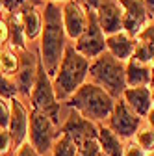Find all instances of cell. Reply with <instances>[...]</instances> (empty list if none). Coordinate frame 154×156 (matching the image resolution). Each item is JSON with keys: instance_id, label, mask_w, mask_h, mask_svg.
<instances>
[{"instance_id": "4", "label": "cell", "mask_w": 154, "mask_h": 156, "mask_svg": "<svg viewBox=\"0 0 154 156\" xmlns=\"http://www.w3.org/2000/svg\"><path fill=\"white\" fill-rule=\"evenodd\" d=\"M89 82L102 87L111 99H121L126 89V63L119 62L110 52L100 54L89 63Z\"/></svg>"}, {"instance_id": "8", "label": "cell", "mask_w": 154, "mask_h": 156, "mask_svg": "<svg viewBox=\"0 0 154 156\" xmlns=\"http://www.w3.org/2000/svg\"><path fill=\"white\" fill-rule=\"evenodd\" d=\"M143 119L134 112L123 99H117L113 104V112L108 119V126L113 134H117L121 140H134L136 132L141 128Z\"/></svg>"}, {"instance_id": "39", "label": "cell", "mask_w": 154, "mask_h": 156, "mask_svg": "<svg viewBox=\"0 0 154 156\" xmlns=\"http://www.w3.org/2000/svg\"><path fill=\"white\" fill-rule=\"evenodd\" d=\"M149 156H152V154H149Z\"/></svg>"}, {"instance_id": "25", "label": "cell", "mask_w": 154, "mask_h": 156, "mask_svg": "<svg viewBox=\"0 0 154 156\" xmlns=\"http://www.w3.org/2000/svg\"><path fill=\"white\" fill-rule=\"evenodd\" d=\"M0 97L6 101H13L19 97V89H17V84L11 76H6L0 73Z\"/></svg>"}, {"instance_id": "10", "label": "cell", "mask_w": 154, "mask_h": 156, "mask_svg": "<svg viewBox=\"0 0 154 156\" xmlns=\"http://www.w3.org/2000/svg\"><path fill=\"white\" fill-rule=\"evenodd\" d=\"M119 6L123 9V32L130 37H136L149 23L150 15L143 0H119Z\"/></svg>"}, {"instance_id": "16", "label": "cell", "mask_w": 154, "mask_h": 156, "mask_svg": "<svg viewBox=\"0 0 154 156\" xmlns=\"http://www.w3.org/2000/svg\"><path fill=\"white\" fill-rule=\"evenodd\" d=\"M121 99L136 112L141 119L147 117V113L152 110V99H150V87H126Z\"/></svg>"}, {"instance_id": "18", "label": "cell", "mask_w": 154, "mask_h": 156, "mask_svg": "<svg viewBox=\"0 0 154 156\" xmlns=\"http://www.w3.org/2000/svg\"><path fill=\"white\" fill-rule=\"evenodd\" d=\"M152 67L138 60L126 62V87H150Z\"/></svg>"}, {"instance_id": "28", "label": "cell", "mask_w": 154, "mask_h": 156, "mask_svg": "<svg viewBox=\"0 0 154 156\" xmlns=\"http://www.w3.org/2000/svg\"><path fill=\"white\" fill-rule=\"evenodd\" d=\"M9 113H11L9 101H6V99H2V97H0V128H6V130H8Z\"/></svg>"}, {"instance_id": "19", "label": "cell", "mask_w": 154, "mask_h": 156, "mask_svg": "<svg viewBox=\"0 0 154 156\" xmlns=\"http://www.w3.org/2000/svg\"><path fill=\"white\" fill-rule=\"evenodd\" d=\"M97 130H99L97 140H99V145L102 149V156H123L124 143L119 136L113 134L111 128L104 123H97Z\"/></svg>"}, {"instance_id": "17", "label": "cell", "mask_w": 154, "mask_h": 156, "mask_svg": "<svg viewBox=\"0 0 154 156\" xmlns=\"http://www.w3.org/2000/svg\"><path fill=\"white\" fill-rule=\"evenodd\" d=\"M136 48H134V60H138L141 63H147L150 65V60L154 56V23L150 21L136 37Z\"/></svg>"}, {"instance_id": "12", "label": "cell", "mask_w": 154, "mask_h": 156, "mask_svg": "<svg viewBox=\"0 0 154 156\" xmlns=\"http://www.w3.org/2000/svg\"><path fill=\"white\" fill-rule=\"evenodd\" d=\"M61 21L67 39L76 41L87 26V9L80 6L76 0H67L61 6Z\"/></svg>"}, {"instance_id": "34", "label": "cell", "mask_w": 154, "mask_h": 156, "mask_svg": "<svg viewBox=\"0 0 154 156\" xmlns=\"http://www.w3.org/2000/svg\"><path fill=\"white\" fill-rule=\"evenodd\" d=\"M147 121H149V126L154 128V106H152V110L147 113Z\"/></svg>"}, {"instance_id": "32", "label": "cell", "mask_w": 154, "mask_h": 156, "mask_svg": "<svg viewBox=\"0 0 154 156\" xmlns=\"http://www.w3.org/2000/svg\"><path fill=\"white\" fill-rule=\"evenodd\" d=\"M80 6H84L86 9H93V11H97L104 2H108V0H76Z\"/></svg>"}, {"instance_id": "14", "label": "cell", "mask_w": 154, "mask_h": 156, "mask_svg": "<svg viewBox=\"0 0 154 156\" xmlns=\"http://www.w3.org/2000/svg\"><path fill=\"white\" fill-rule=\"evenodd\" d=\"M95 13H97L99 26L106 37L123 30V9L119 6V0H108Z\"/></svg>"}, {"instance_id": "37", "label": "cell", "mask_w": 154, "mask_h": 156, "mask_svg": "<svg viewBox=\"0 0 154 156\" xmlns=\"http://www.w3.org/2000/svg\"><path fill=\"white\" fill-rule=\"evenodd\" d=\"M150 87H154V69H152V78H150Z\"/></svg>"}, {"instance_id": "21", "label": "cell", "mask_w": 154, "mask_h": 156, "mask_svg": "<svg viewBox=\"0 0 154 156\" xmlns=\"http://www.w3.org/2000/svg\"><path fill=\"white\" fill-rule=\"evenodd\" d=\"M6 23L9 28V47L17 52H23L28 48V41H26V35H24V28L21 23V17L19 13H11L6 17Z\"/></svg>"}, {"instance_id": "30", "label": "cell", "mask_w": 154, "mask_h": 156, "mask_svg": "<svg viewBox=\"0 0 154 156\" xmlns=\"http://www.w3.org/2000/svg\"><path fill=\"white\" fill-rule=\"evenodd\" d=\"M15 156H41V154L32 147L30 141H24L21 147H17V149H15Z\"/></svg>"}, {"instance_id": "33", "label": "cell", "mask_w": 154, "mask_h": 156, "mask_svg": "<svg viewBox=\"0 0 154 156\" xmlns=\"http://www.w3.org/2000/svg\"><path fill=\"white\" fill-rule=\"evenodd\" d=\"M145 6H147V11L150 15V21H152V15H154V0H143Z\"/></svg>"}, {"instance_id": "26", "label": "cell", "mask_w": 154, "mask_h": 156, "mask_svg": "<svg viewBox=\"0 0 154 156\" xmlns=\"http://www.w3.org/2000/svg\"><path fill=\"white\" fill-rule=\"evenodd\" d=\"M76 156H102V149L99 145V140L91 138V140L82 141L78 145V149H76Z\"/></svg>"}, {"instance_id": "1", "label": "cell", "mask_w": 154, "mask_h": 156, "mask_svg": "<svg viewBox=\"0 0 154 156\" xmlns=\"http://www.w3.org/2000/svg\"><path fill=\"white\" fill-rule=\"evenodd\" d=\"M41 13H43V30L39 35V60L48 76L54 78L67 48V35L61 21V6L47 2Z\"/></svg>"}, {"instance_id": "7", "label": "cell", "mask_w": 154, "mask_h": 156, "mask_svg": "<svg viewBox=\"0 0 154 156\" xmlns=\"http://www.w3.org/2000/svg\"><path fill=\"white\" fill-rule=\"evenodd\" d=\"M72 47L84 58H87L89 62L106 52V35L100 30L99 21H97V13L93 9H87V26H86L84 34L74 41Z\"/></svg>"}, {"instance_id": "15", "label": "cell", "mask_w": 154, "mask_h": 156, "mask_svg": "<svg viewBox=\"0 0 154 156\" xmlns=\"http://www.w3.org/2000/svg\"><path fill=\"white\" fill-rule=\"evenodd\" d=\"M134 48H136V41H134V37H130L123 30L106 37V52H110L113 58H117V60L123 62V63H126L128 60H132Z\"/></svg>"}, {"instance_id": "6", "label": "cell", "mask_w": 154, "mask_h": 156, "mask_svg": "<svg viewBox=\"0 0 154 156\" xmlns=\"http://www.w3.org/2000/svg\"><path fill=\"white\" fill-rule=\"evenodd\" d=\"M58 126L50 121V117L39 110H30V130H28V141L32 147L39 152L47 154L52 151V145L58 138Z\"/></svg>"}, {"instance_id": "24", "label": "cell", "mask_w": 154, "mask_h": 156, "mask_svg": "<svg viewBox=\"0 0 154 156\" xmlns=\"http://www.w3.org/2000/svg\"><path fill=\"white\" fill-rule=\"evenodd\" d=\"M134 141H136L147 154H152L154 152V128L149 126V125H141V128L134 136Z\"/></svg>"}, {"instance_id": "11", "label": "cell", "mask_w": 154, "mask_h": 156, "mask_svg": "<svg viewBox=\"0 0 154 156\" xmlns=\"http://www.w3.org/2000/svg\"><path fill=\"white\" fill-rule=\"evenodd\" d=\"M11 113H9V125L8 132L11 136L13 149L21 147L24 141H28V130H30V110L24 106V102L19 99L9 101Z\"/></svg>"}, {"instance_id": "29", "label": "cell", "mask_w": 154, "mask_h": 156, "mask_svg": "<svg viewBox=\"0 0 154 156\" xmlns=\"http://www.w3.org/2000/svg\"><path fill=\"white\" fill-rule=\"evenodd\" d=\"M123 156H149L136 141L134 140H130V141H126L124 143V151H123Z\"/></svg>"}, {"instance_id": "22", "label": "cell", "mask_w": 154, "mask_h": 156, "mask_svg": "<svg viewBox=\"0 0 154 156\" xmlns=\"http://www.w3.org/2000/svg\"><path fill=\"white\" fill-rule=\"evenodd\" d=\"M19 69V52L13 50L11 47L0 48V71L6 76H15Z\"/></svg>"}, {"instance_id": "9", "label": "cell", "mask_w": 154, "mask_h": 156, "mask_svg": "<svg viewBox=\"0 0 154 156\" xmlns=\"http://www.w3.org/2000/svg\"><path fill=\"white\" fill-rule=\"evenodd\" d=\"M37 67H39V56L35 52H32L30 48L19 52V69L13 78H15V84L21 97L30 99V93L37 78Z\"/></svg>"}, {"instance_id": "23", "label": "cell", "mask_w": 154, "mask_h": 156, "mask_svg": "<svg viewBox=\"0 0 154 156\" xmlns=\"http://www.w3.org/2000/svg\"><path fill=\"white\" fill-rule=\"evenodd\" d=\"M76 149L78 145L74 143V140L67 134H58V138L52 145V156H76Z\"/></svg>"}, {"instance_id": "5", "label": "cell", "mask_w": 154, "mask_h": 156, "mask_svg": "<svg viewBox=\"0 0 154 156\" xmlns=\"http://www.w3.org/2000/svg\"><path fill=\"white\" fill-rule=\"evenodd\" d=\"M30 104H32V110H39L47 113L50 117V121L60 130V102L54 95L52 78L45 71L41 60H39V67H37V78H35L33 89L30 93Z\"/></svg>"}, {"instance_id": "38", "label": "cell", "mask_w": 154, "mask_h": 156, "mask_svg": "<svg viewBox=\"0 0 154 156\" xmlns=\"http://www.w3.org/2000/svg\"><path fill=\"white\" fill-rule=\"evenodd\" d=\"M152 23H154V15H152Z\"/></svg>"}, {"instance_id": "3", "label": "cell", "mask_w": 154, "mask_h": 156, "mask_svg": "<svg viewBox=\"0 0 154 156\" xmlns=\"http://www.w3.org/2000/svg\"><path fill=\"white\" fill-rule=\"evenodd\" d=\"M65 104L69 110H76L82 117L93 123H104L113 112L115 99H111L102 87L87 80L69 97Z\"/></svg>"}, {"instance_id": "27", "label": "cell", "mask_w": 154, "mask_h": 156, "mask_svg": "<svg viewBox=\"0 0 154 156\" xmlns=\"http://www.w3.org/2000/svg\"><path fill=\"white\" fill-rule=\"evenodd\" d=\"M13 149L11 136L6 128H0V156H8Z\"/></svg>"}, {"instance_id": "36", "label": "cell", "mask_w": 154, "mask_h": 156, "mask_svg": "<svg viewBox=\"0 0 154 156\" xmlns=\"http://www.w3.org/2000/svg\"><path fill=\"white\" fill-rule=\"evenodd\" d=\"M150 99H152V106H154V87H150Z\"/></svg>"}, {"instance_id": "20", "label": "cell", "mask_w": 154, "mask_h": 156, "mask_svg": "<svg viewBox=\"0 0 154 156\" xmlns=\"http://www.w3.org/2000/svg\"><path fill=\"white\" fill-rule=\"evenodd\" d=\"M21 17V23L24 28V35H26V41H35L37 37L41 35L43 30V13L39 11L37 6H28L26 9H23L19 13Z\"/></svg>"}, {"instance_id": "31", "label": "cell", "mask_w": 154, "mask_h": 156, "mask_svg": "<svg viewBox=\"0 0 154 156\" xmlns=\"http://www.w3.org/2000/svg\"><path fill=\"white\" fill-rule=\"evenodd\" d=\"M9 41V28L4 17H0V45H6Z\"/></svg>"}, {"instance_id": "2", "label": "cell", "mask_w": 154, "mask_h": 156, "mask_svg": "<svg viewBox=\"0 0 154 156\" xmlns=\"http://www.w3.org/2000/svg\"><path fill=\"white\" fill-rule=\"evenodd\" d=\"M89 63L91 62L84 58L72 45H67L61 63L52 78V87L58 102H65L82 84L87 82Z\"/></svg>"}, {"instance_id": "35", "label": "cell", "mask_w": 154, "mask_h": 156, "mask_svg": "<svg viewBox=\"0 0 154 156\" xmlns=\"http://www.w3.org/2000/svg\"><path fill=\"white\" fill-rule=\"evenodd\" d=\"M47 2H54V4H63V2H67V0H47Z\"/></svg>"}, {"instance_id": "13", "label": "cell", "mask_w": 154, "mask_h": 156, "mask_svg": "<svg viewBox=\"0 0 154 156\" xmlns=\"http://www.w3.org/2000/svg\"><path fill=\"white\" fill-rule=\"evenodd\" d=\"M58 132L71 136L76 145H80L86 140L97 138V134H99L97 123H93V121L86 119V117H82L76 110H69V115H67L65 123L60 125V130H58Z\"/></svg>"}]
</instances>
